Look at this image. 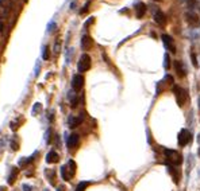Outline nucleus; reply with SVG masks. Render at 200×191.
<instances>
[{"label": "nucleus", "instance_id": "8", "mask_svg": "<svg viewBox=\"0 0 200 191\" xmlns=\"http://www.w3.org/2000/svg\"><path fill=\"white\" fill-rule=\"evenodd\" d=\"M79 140H80L79 135L72 133L70 136L66 139V147H68L69 149H74L77 145H79Z\"/></svg>", "mask_w": 200, "mask_h": 191}, {"label": "nucleus", "instance_id": "28", "mask_svg": "<svg viewBox=\"0 0 200 191\" xmlns=\"http://www.w3.org/2000/svg\"><path fill=\"white\" fill-rule=\"evenodd\" d=\"M192 61H193V66L198 67V61H196V55L192 54Z\"/></svg>", "mask_w": 200, "mask_h": 191}, {"label": "nucleus", "instance_id": "33", "mask_svg": "<svg viewBox=\"0 0 200 191\" xmlns=\"http://www.w3.org/2000/svg\"><path fill=\"white\" fill-rule=\"evenodd\" d=\"M154 2H161V0H154Z\"/></svg>", "mask_w": 200, "mask_h": 191}, {"label": "nucleus", "instance_id": "27", "mask_svg": "<svg viewBox=\"0 0 200 191\" xmlns=\"http://www.w3.org/2000/svg\"><path fill=\"white\" fill-rule=\"evenodd\" d=\"M22 187H23V191H33V189H31L29 184H23Z\"/></svg>", "mask_w": 200, "mask_h": 191}, {"label": "nucleus", "instance_id": "21", "mask_svg": "<svg viewBox=\"0 0 200 191\" xmlns=\"http://www.w3.org/2000/svg\"><path fill=\"white\" fill-rule=\"evenodd\" d=\"M48 179L50 180V183H52V184L55 183V172H54V170L48 171Z\"/></svg>", "mask_w": 200, "mask_h": 191}, {"label": "nucleus", "instance_id": "3", "mask_svg": "<svg viewBox=\"0 0 200 191\" xmlns=\"http://www.w3.org/2000/svg\"><path fill=\"white\" fill-rule=\"evenodd\" d=\"M91 67V57L88 54H83L79 59V63H77V70L79 73H84V71L89 70Z\"/></svg>", "mask_w": 200, "mask_h": 191}, {"label": "nucleus", "instance_id": "20", "mask_svg": "<svg viewBox=\"0 0 200 191\" xmlns=\"http://www.w3.org/2000/svg\"><path fill=\"white\" fill-rule=\"evenodd\" d=\"M68 170H69V172L72 174V176H74V174H76V170H77V165H76V162L74 160H69L66 164Z\"/></svg>", "mask_w": 200, "mask_h": 191}, {"label": "nucleus", "instance_id": "15", "mask_svg": "<svg viewBox=\"0 0 200 191\" xmlns=\"http://www.w3.org/2000/svg\"><path fill=\"white\" fill-rule=\"evenodd\" d=\"M46 162H48L49 164L58 163V162H60V155H58L57 152H54V151H50L48 155H46Z\"/></svg>", "mask_w": 200, "mask_h": 191}, {"label": "nucleus", "instance_id": "23", "mask_svg": "<svg viewBox=\"0 0 200 191\" xmlns=\"http://www.w3.org/2000/svg\"><path fill=\"white\" fill-rule=\"evenodd\" d=\"M164 67L166 69V70H169V67H170V58H169V55H168V53L165 54V57H164Z\"/></svg>", "mask_w": 200, "mask_h": 191}, {"label": "nucleus", "instance_id": "10", "mask_svg": "<svg viewBox=\"0 0 200 191\" xmlns=\"http://www.w3.org/2000/svg\"><path fill=\"white\" fill-rule=\"evenodd\" d=\"M83 121H84V114L73 116V117L69 118V128H77Z\"/></svg>", "mask_w": 200, "mask_h": 191}, {"label": "nucleus", "instance_id": "26", "mask_svg": "<svg viewBox=\"0 0 200 191\" xmlns=\"http://www.w3.org/2000/svg\"><path fill=\"white\" fill-rule=\"evenodd\" d=\"M41 111V104H35L34 105V109H33V114H38V112Z\"/></svg>", "mask_w": 200, "mask_h": 191}, {"label": "nucleus", "instance_id": "25", "mask_svg": "<svg viewBox=\"0 0 200 191\" xmlns=\"http://www.w3.org/2000/svg\"><path fill=\"white\" fill-rule=\"evenodd\" d=\"M42 57H43V59H45V61H48L49 59V47L48 46H45V47H43V53H42Z\"/></svg>", "mask_w": 200, "mask_h": 191}, {"label": "nucleus", "instance_id": "18", "mask_svg": "<svg viewBox=\"0 0 200 191\" xmlns=\"http://www.w3.org/2000/svg\"><path fill=\"white\" fill-rule=\"evenodd\" d=\"M91 46H92V39H91L88 35L83 36V40H81V47H83V50H89Z\"/></svg>", "mask_w": 200, "mask_h": 191}, {"label": "nucleus", "instance_id": "2", "mask_svg": "<svg viewBox=\"0 0 200 191\" xmlns=\"http://www.w3.org/2000/svg\"><path fill=\"white\" fill-rule=\"evenodd\" d=\"M173 93H174V97H176V101H177V104H179V106H184V104H185L187 100H188L187 92L181 86L174 85L173 86Z\"/></svg>", "mask_w": 200, "mask_h": 191}, {"label": "nucleus", "instance_id": "17", "mask_svg": "<svg viewBox=\"0 0 200 191\" xmlns=\"http://www.w3.org/2000/svg\"><path fill=\"white\" fill-rule=\"evenodd\" d=\"M18 175H19V170H18L16 167H12L11 168V174L10 176H8V184H14L15 180H16Z\"/></svg>", "mask_w": 200, "mask_h": 191}, {"label": "nucleus", "instance_id": "4", "mask_svg": "<svg viewBox=\"0 0 200 191\" xmlns=\"http://www.w3.org/2000/svg\"><path fill=\"white\" fill-rule=\"evenodd\" d=\"M177 142H179L180 147H185L188 143H191V133H189V131L181 129L180 133H179V137H177Z\"/></svg>", "mask_w": 200, "mask_h": 191}, {"label": "nucleus", "instance_id": "19", "mask_svg": "<svg viewBox=\"0 0 200 191\" xmlns=\"http://www.w3.org/2000/svg\"><path fill=\"white\" fill-rule=\"evenodd\" d=\"M10 147L12 148V151H18L19 149V137L18 136H14L10 142Z\"/></svg>", "mask_w": 200, "mask_h": 191}, {"label": "nucleus", "instance_id": "30", "mask_svg": "<svg viewBox=\"0 0 200 191\" xmlns=\"http://www.w3.org/2000/svg\"><path fill=\"white\" fill-rule=\"evenodd\" d=\"M57 191H64V186H60V187H58V190Z\"/></svg>", "mask_w": 200, "mask_h": 191}, {"label": "nucleus", "instance_id": "22", "mask_svg": "<svg viewBox=\"0 0 200 191\" xmlns=\"http://www.w3.org/2000/svg\"><path fill=\"white\" fill-rule=\"evenodd\" d=\"M88 182H81V183L77 184V187H76V191H85L87 189V186H88Z\"/></svg>", "mask_w": 200, "mask_h": 191}, {"label": "nucleus", "instance_id": "13", "mask_svg": "<svg viewBox=\"0 0 200 191\" xmlns=\"http://www.w3.org/2000/svg\"><path fill=\"white\" fill-rule=\"evenodd\" d=\"M10 11V4L7 0H0V16H7Z\"/></svg>", "mask_w": 200, "mask_h": 191}, {"label": "nucleus", "instance_id": "12", "mask_svg": "<svg viewBox=\"0 0 200 191\" xmlns=\"http://www.w3.org/2000/svg\"><path fill=\"white\" fill-rule=\"evenodd\" d=\"M174 69H176V73H177V76L179 77H185V74H187V70H185V67H184V65H183V62L181 61H176L174 62Z\"/></svg>", "mask_w": 200, "mask_h": 191}, {"label": "nucleus", "instance_id": "16", "mask_svg": "<svg viewBox=\"0 0 200 191\" xmlns=\"http://www.w3.org/2000/svg\"><path fill=\"white\" fill-rule=\"evenodd\" d=\"M61 176H62V179H64L65 182H69V180L72 179V178H73V176H72V174L69 172V170H68L66 164L62 165V167H61Z\"/></svg>", "mask_w": 200, "mask_h": 191}, {"label": "nucleus", "instance_id": "14", "mask_svg": "<svg viewBox=\"0 0 200 191\" xmlns=\"http://www.w3.org/2000/svg\"><path fill=\"white\" fill-rule=\"evenodd\" d=\"M146 14V5L143 4L142 2H139V3H137L135 4V15H137V18H142L143 15Z\"/></svg>", "mask_w": 200, "mask_h": 191}, {"label": "nucleus", "instance_id": "29", "mask_svg": "<svg viewBox=\"0 0 200 191\" xmlns=\"http://www.w3.org/2000/svg\"><path fill=\"white\" fill-rule=\"evenodd\" d=\"M3 30H4V24H3L2 22H0V34L3 32Z\"/></svg>", "mask_w": 200, "mask_h": 191}, {"label": "nucleus", "instance_id": "9", "mask_svg": "<svg viewBox=\"0 0 200 191\" xmlns=\"http://www.w3.org/2000/svg\"><path fill=\"white\" fill-rule=\"evenodd\" d=\"M154 22L158 24V26H165V23H166V16H165V14L162 11H155L154 12Z\"/></svg>", "mask_w": 200, "mask_h": 191}, {"label": "nucleus", "instance_id": "1", "mask_svg": "<svg viewBox=\"0 0 200 191\" xmlns=\"http://www.w3.org/2000/svg\"><path fill=\"white\" fill-rule=\"evenodd\" d=\"M164 153L168 159V163L172 165H180L183 164V156L174 149H164Z\"/></svg>", "mask_w": 200, "mask_h": 191}, {"label": "nucleus", "instance_id": "5", "mask_svg": "<svg viewBox=\"0 0 200 191\" xmlns=\"http://www.w3.org/2000/svg\"><path fill=\"white\" fill-rule=\"evenodd\" d=\"M161 39H162V42H164L165 47L168 49V51H170L174 54V53H176V45H174L173 38H172L170 35H168V34H164V35L161 36Z\"/></svg>", "mask_w": 200, "mask_h": 191}, {"label": "nucleus", "instance_id": "32", "mask_svg": "<svg viewBox=\"0 0 200 191\" xmlns=\"http://www.w3.org/2000/svg\"><path fill=\"white\" fill-rule=\"evenodd\" d=\"M199 109H200V100H199Z\"/></svg>", "mask_w": 200, "mask_h": 191}, {"label": "nucleus", "instance_id": "24", "mask_svg": "<svg viewBox=\"0 0 200 191\" xmlns=\"http://www.w3.org/2000/svg\"><path fill=\"white\" fill-rule=\"evenodd\" d=\"M60 46H61V40H60V39H57L54 49H53V53H54V55H58V54H60Z\"/></svg>", "mask_w": 200, "mask_h": 191}, {"label": "nucleus", "instance_id": "31", "mask_svg": "<svg viewBox=\"0 0 200 191\" xmlns=\"http://www.w3.org/2000/svg\"><path fill=\"white\" fill-rule=\"evenodd\" d=\"M198 153H199V156H200V147H199V151H198Z\"/></svg>", "mask_w": 200, "mask_h": 191}, {"label": "nucleus", "instance_id": "7", "mask_svg": "<svg viewBox=\"0 0 200 191\" xmlns=\"http://www.w3.org/2000/svg\"><path fill=\"white\" fill-rule=\"evenodd\" d=\"M84 85V77L81 76V74H76V76H73L72 78V87H73L74 90H80L81 87Z\"/></svg>", "mask_w": 200, "mask_h": 191}, {"label": "nucleus", "instance_id": "6", "mask_svg": "<svg viewBox=\"0 0 200 191\" xmlns=\"http://www.w3.org/2000/svg\"><path fill=\"white\" fill-rule=\"evenodd\" d=\"M185 20H187V23H188L189 26H193V27H198L200 24L199 15L195 14V12H192V11H189V12H187L185 14Z\"/></svg>", "mask_w": 200, "mask_h": 191}, {"label": "nucleus", "instance_id": "11", "mask_svg": "<svg viewBox=\"0 0 200 191\" xmlns=\"http://www.w3.org/2000/svg\"><path fill=\"white\" fill-rule=\"evenodd\" d=\"M168 170H169L172 178H173V182L176 184H179V182H180V171L177 170L174 165H172V164H168Z\"/></svg>", "mask_w": 200, "mask_h": 191}]
</instances>
